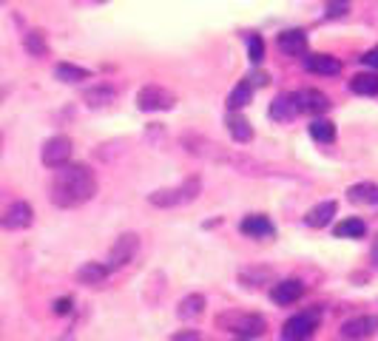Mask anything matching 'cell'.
<instances>
[{"mask_svg": "<svg viewBox=\"0 0 378 341\" xmlns=\"http://www.w3.org/2000/svg\"><path fill=\"white\" fill-rule=\"evenodd\" d=\"M375 330H378V318H375V316H355V318L344 321L341 335L350 338V341H364V338H370Z\"/></svg>", "mask_w": 378, "mask_h": 341, "instance_id": "9c48e42d", "label": "cell"}, {"mask_svg": "<svg viewBox=\"0 0 378 341\" xmlns=\"http://www.w3.org/2000/svg\"><path fill=\"white\" fill-rule=\"evenodd\" d=\"M55 77H57V80H63V83H83V80H88V77H91V71H88V69H83V66L60 63V66L55 69Z\"/></svg>", "mask_w": 378, "mask_h": 341, "instance_id": "d4e9b609", "label": "cell"}, {"mask_svg": "<svg viewBox=\"0 0 378 341\" xmlns=\"http://www.w3.org/2000/svg\"><path fill=\"white\" fill-rule=\"evenodd\" d=\"M94 194H97V177L83 162H69V165L57 168L52 188H49V197L57 208H77V205L88 202Z\"/></svg>", "mask_w": 378, "mask_h": 341, "instance_id": "6da1fadb", "label": "cell"}, {"mask_svg": "<svg viewBox=\"0 0 378 341\" xmlns=\"http://www.w3.org/2000/svg\"><path fill=\"white\" fill-rule=\"evenodd\" d=\"M23 46H26V52L35 54V57H46V54H49V43H46L43 32H26Z\"/></svg>", "mask_w": 378, "mask_h": 341, "instance_id": "484cf974", "label": "cell"}, {"mask_svg": "<svg viewBox=\"0 0 378 341\" xmlns=\"http://www.w3.org/2000/svg\"><path fill=\"white\" fill-rule=\"evenodd\" d=\"M319 321H321V313H319V310L299 313V316L287 318V321H285V327H282L285 341H304V338H310V335L316 333Z\"/></svg>", "mask_w": 378, "mask_h": 341, "instance_id": "277c9868", "label": "cell"}, {"mask_svg": "<svg viewBox=\"0 0 378 341\" xmlns=\"http://www.w3.org/2000/svg\"><path fill=\"white\" fill-rule=\"evenodd\" d=\"M200 191H202V180L200 177H188L176 188H159V191L148 194V202L154 208H179V205L194 202L200 197Z\"/></svg>", "mask_w": 378, "mask_h": 341, "instance_id": "7a4b0ae2", "label": "cell"}, {"mask_svg": "<svg viewBox=\"0 0 378 341\" xmlns=\"http://www.w3.org/2000/svg\"><path fill=\"white\" fill-rule=\"evenodd\" d=\"M219 327H225L228 333H236L239 338H256L268 330V321L259 316V313H225L217 318Z\"/></svg>", "mask_w": 378, "mask_h": 341, "instance_id": "3957f363", "label": "cell"}, {"mask_svg": "<svg viewBox=\"0 0 378 341\" xmlns=\"http://www.w3.org/2000/svg\"><path fill=\"white\" fill-rule=\"evenodd\" d=\"M296 103H299V111H307V114H324L330 108V97L319 88H304L296 94Z\"/></svg>", "mask_w": 378, "mask_h": 341, "instance_id": "30bf717a", "label": "cell"}, {"mask_svg": "<svg viewBox=\"0 0 378 341\" xmlns=\"http://www.w3.org/2000/svg\"><path fill=\"white\" fill-rule=\"evenodd\" d=\"M248 54H251V63H262V57H265V40H262L259 35H251V40H248Z\"/></svg>", "mask_w": 378, "mask_h": 341, "instance_id": "f1b7e54d", "label": "cell"}, {"mask_svg": "<svg viewBox=\"0 0 378 341\" xmlns=\"http://www.w3.org/2000/svg\"><path fill=\"white\" fill-rule=\"evenodd\" d=\"M347 197L355 205H378V185L375 183H358L347 191Z\"/></svg>", "mask_w": 378, "mask_h": 341, "instance_id": "e0dca14e", "label": "cell"}, {"mask_svg": "<svg viewBox=\"0 0 378 341\" xmlns=\"http://www.w3.org/2000/svg\"><path fill=\"white\" fill-rule=\"evenodd\" d=\"M239 231L248 233V236L265 239V236H273V222H270L268 216H262V214H251V216H245V219L239 222Z\"/></svg>", "mask_w": 378, "mask_h": 341, "instance_id": "9a60e30c", "label": "cell"}, {"mask_svg": "<svg viewBox=\"0 0 378 341\" xmlns=\"http://www.w3.org/2000/svg\"><path fill=\"white\" fill-rule=\"evenodd\" d=\"M273 279H276V273L270 267H245V270H239V282L248 284V287H259V284L273 282Z\"/></svg>", "mask_w": 378, "mask_h": 341, "instance_id": "cb8c5ba5", "label": "cell"}, {"mask_svg": "<svg viewBox=\"0 0 378 341\" xmlns=\"http://www.w3.org/2000/svg\"><path fill=\"white\" fill-rule=\"evenodd\" d=\"M310 137L316 142H333L336 139V125L330 120H313L310 122Z\"/></svg>", "mask_w": 378, "mask_h": 341, "instance_id": "83f0119b", "label": "cell"}, {"mask_svg": "<svg viewBox=\"0 0 378 341\" xmlns=\"http://www.w3.org/2000/svg\"><path fill=\"white\" fill-rule=\"evenodd\" d=\"M139 111H171L176 105V97L162 86H142L137 94Z\"/></svg>", "mask_w": 378, "mask_h": 341, "instance_id": "5b68a950", "label": "cell"}, {"mask_svg": "<svg viewBox=\"0 0 378 341\" xmlns=\"http://www.w3.org/2000/svg\"><path fill=\"white\" fill-rule=\"evenodd\" d=\"M69 310H71V299H69V296H66V299H57V301H55V313H57V316H66Z\"/></svg>", "mask_w": 378, "mask_h": 341, "instance_id": "836d02e7", "label": "cell"}, {"mask_svg": "<svg viewBox=\"0 0 378 341\" xmlns=\"http://www.w3.org/2000/svg\"><path fill=\"white\" fill-rule=\"evenodd\" d=\"M245 83H248L251 88H259V86H268V83H270V77H268L265 71H253V74H248V77H245Z\"/></svg>", "mask_w": 378, "mask_h": 341, "instance_id": "4dcf8cb0", "label": "cell"}, {"mask_svg": "<svg viewBox=\"0 0 378 341\" xmlns=\"http://www.w3.org/2000/svg\"><path fill=\"white\" fill-rule=\"evenodd\" d=\"M299 114V103H296V94H279L273 103H270V117L276 122H287Z\"/></svg>", "mask_w": 378, "mask_h": 341, "instance_id": "5bb4252c", "label": "cell"}, {"mask_svg": "<svg viewBox=\"0 0 378 341\" xmlns=\"http://www.w3.org/2000/svg\"><path fill=\"white\" fill-rule=\"evenodd\" d=\"M279 49L290 57H299L307 52V35L302 29H290V32H282L279 35Z\"/></svg>", "mask_w": 378, "mask_h": 341, "instance_id": "4fadbf2b", "label": "cell"}, {"mask_svg": "<svg viewBox=\"0 0 378 341\" xmlns=\"http://www.w3.org/2000/svg\"><path fill=\"white\" fill-rule=\"evenodd\" d=\"M350 6V0H327V15L330 18H341Z\"/></svg>", "mask_w": 378, "mask_h": 341, "instance_id": "f546056e", "label": "cell"}, {"mask_svg": "<svg viewBox=\"0 0 378 341\" xmlns=\"http://www.w3.org/2000/svg\"><path fill=\"white\" fill-rule=\"evenodd\" d=\"M83 100L88 103V108H103V105L117 100V88L114 86H94V88H88L83 94Z\"/></svg>", "mask_w": 378, "mask_h": 341, "instance_id": "ac0fdd59", "label": "cell"}, {"mask_svg": "<svg viewBox=\"0 0 378 341\" xmlns=\"http://www.w3.org/2000/svg\"><path fill=\"white\" fill-rule=\"evenodd\" d=\"M251 97H253V88H251V86L242 80V83H239V86H236V88L228 94V108H231V111H236V108H245V105L251 103Z\"/></svg>", "mask_w": 378, "mask_h": 341, "instance_id": "4316f807", "label": "cell"}, {"mask_svg": "<svg viewBox=\"0 0 378 341\" xmlns=\"http://www.w3.org/2000/svg\"><path fill=\"white\" fill-rule=\"evenodd\" d=\"M336 202H319L316 208H310V214H307V225L310 228H324V225H330L333 222V216H336Z\"/></svg>", "mask_w": 378, "mask_h": 341, "instance_id": "ffe728a7", "label": "cell"}, {"mask_svg": "<svg viewBox=\"0 0 378 341\" xmlns=\"http://www.w3.org/2000/svg\"><path fill=\"white\" fill-rule=\"evenodd\" d=\"M350 91L353 94H361V97H375L378 94V71H372V74H355L350 80Z\"/></svg>", "mask_w": 378, "mask_h": 341, "instance_id": "44dd1931", "label": "cell"}, {"mask_svg": "<svg viewBox=\"0 0 378 341\" xmlns=\"http://www.w3.org/2000/svg\"><path fill=\"white\" fill-rule=\"evenodd\" d=\"M333 233H336L338 239H361V236L367 233V225H364V219L350 216V219H341V222L336 225Z\"/></svg>", "mask_w": 378, "mask_h": 341, "instance_id": "7402d4cb", "label": "cell"}, {"mask_svg": "<svg viewBox=\"0 0 378 341\" xmlns=\"http://www.w3.org/2000/svg\"><path fill=\"white\" fill-rule=\"evenodd\" d=\"M32 219H35L32 205H29V202H15V205L6 208V214H4V219H0V225H4L6 231H23V228L32 225Z\"/></svg>", "mask_w": 378, "mask_h": 341, "instance_id": "ba28073f", "label": "cell"}, {"mask_svg": "<svg viewBox=\"0 0 378 341\" xmlns=\"http://www.w3.org/2000/svg\"><path fill=\"white\" fill-rule=\"evenodd\" d=\"M0 142H4V139H0Z\"/></svg>", "mask_w": 378, "mask_h": 341, "instance_id": "d590c367", "label": "cell"}, {"mask_svg": "<svg viewBox=\"0 0 378 341\" xmlns=\"http://www.w3.org/2000/svg\"><path fill=\"white\" fill-rule=\"evenodd\" d=\"M108 265H100V262H86L80 270H77V282L80 284H88V287H100L105 279H108Z\"/></svg>", "mask_w": 378, "mask_h": 341, "instance_id": "2e32d148", "label": "cell"}, {"mask_svg": "<svg viewBox=\"0 0 378 341\" xmlns=\"http://www.w3.org/2000/svg\"><path fill=\"white\" fill-rule=\"evenodd\" d=\"M137 250H139V236L137 233H122L108 250V270H117V267H125L128 262H134Z\"/></svg>", "mask_w": 378, "mask_h": 341, "instance_id": "8992f818", "label": "cell"}, {"mask_svg": "<svg viewBox=\"0 0 378 341\" xmlns=\"http://www.w3.org/2000/svg\"><path fill=\"white\" fill-rule=\"evenodd\" d=\"M302 293H304V284H302L299 279H285V282H276V284H273L270 299H273L276 304L287 307V304L299 301V299H302Z\"/></svg>", "mask_w": 378, "mask_h": 341, "instance_id": "8fae6325", "label": "cell"}, {"mask_svg": "<svg viewBox=\"0 0 378 341\" xmlns=\"http://www.w3.org/2000/svg\"><path fill=\"white\" fill-rule=\"evenodd\" d=\"M171 341H202V335H200L197 330H179Z\"/></svg>", "mask_w": 378, "mask_h": 341, "instance_id": "1f68e13d", "label": "cell"}, {"mask_svg": "<svg viewBox=\"0 0 378 341\" xmlns=\"http://www.w3.org/2000/svg\"><path fill=\"white\" fill-rule=\"evenodd\" d=\"M361 60H364V66H370V69H375V71H378V46H375V49H370Z\"/></svg>", "mask_w": 378, "mask_h": 341, "instance_id": "d6a6232c", "label": "cell"}, {"mask_svg": "<svg viewBox=\"0 0 378 341\" xmlns=\"http://www.w3.org/2000/svg\"><path fill=\"white\" fill-rule=\"evenodd\" d=\"M40 159H43L46 168H63V165H69V159H71V139L63 137V134L46 139V145L40 151Z\"/></svg>", "mask_w": 378, "mask_h": 341, "instance_id": "52a82bcc", "label": "cell"}, {"mask_svg": "<svg viewBox=\"0 0 378 341\" xmlns=\"http://www.w3.org/2000/svg\"><path fill=\"white\" fill-rule=\"evenodd\" d=\"M242 341H245V338H242Z\"/></svg>", "mask_w": 378, "mask_h": 341, "instance_id": "8d00e7d4", "label": "cell"}, {"mask_svg": "<svg viewBox=\"0 0 378 341\" xmlns=\"http://www.w3.org/2000/svg\"><path fill=\"white\" fill-rule=\"evenodd\" d=\"M179 318H197V316H202L205 313V296L202 293H191V296H185L182 301H179Z\"/></svg>", "mask_w": 378, "mask_h": 341, "instance_id": "d6986e66", "label": "cell"}, {"mask_svg": "<svg viewBox=\"0 0 378 341\" xmlns=\"http://www.w3.org/2000/svg\"><path fill=\"white\" fill-rule=\"evenodd\" d=\"M304 69L313 74H321V77H336L341 71V60H336L333 54H310L304 60Z\"/></svg>", "mask_w": 378, "mask_h": 341, "instance_id": "7c38bea8", "label": "cell"}, {"mask_svg": "<svg viewBox=\"0 0 378 341\" xmlns=\"http://www.w3.org/2000/svg\"><path fill=\"white\" fill-rule=\"evenodd\" d=\"M372 262L378 265V239H375V245H372Z\"/></svg>", "mask_w": 378, "mask_h": 341, "instance_id": "e575fe53", "label": "cell"}, {"mask_svg": "<svg viewBox=\"0 0 378 341\" xmlns=\"http://www.w3.org/2000/svg\"><path fill=\"white\" fill-rule=\"evenodd\" d=\"M228 131L236 142H251L253 139V128L242 114H228Z\"/></svg>", "mask_w": 378, "mask_h": 341, "instance_id": "603a6c76", "label": "cell"}]
</instances>
